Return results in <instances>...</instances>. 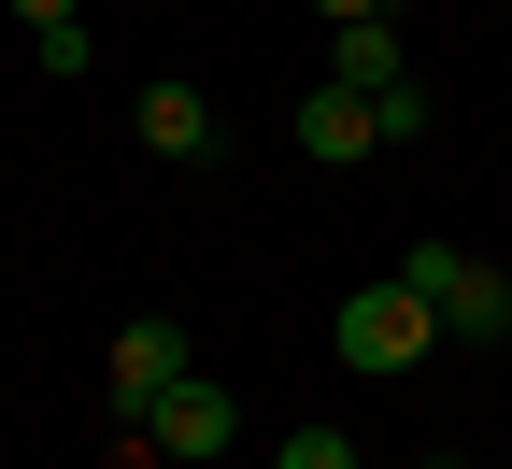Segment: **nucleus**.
Returning a JSON list of instances; mask_svg holds the SVG:
<instances>
[{
	"mask_svg": "<svg viewBox=\"0 0 512 469\" xmlns=\"http://www.w3.org/2000/svg\"><path fill=\"white\" fill-rule=\"evenodd\" d=\"M399 285L427 299L441 342H512V271H498V256H470V242H399Z\"/></svg>",
	"mask_w": 512,
	"mask_h": 469,
	"instance_id": "f257e3e1",
	"label": "nucleus"
},
{
	"mask_svg": "<svg viewBox=\"0 0 512 469\" xmlns=\"http://www.w3.org/2000/svg\"><path fill=\"white\" fill-rule=\"evenodd\" d=\"M328 342H342V370H427V356H441V327H427V299H413L399 271H370V285L328 313Z\"/></svg>",
	"mask_w": 512,
	"mask_h": 469,
	"instance_id": "f03ea898",
	"label": "nucleus"
},
{
	"mask_svg": "<svg viewBox=\"0 0 512 469\" xmlns=\"http://www.w3.org/2000/svg\"><path fill=\"white\" fill-rule=\"evenodd\" d=\"M185 370H200V356H185V327H171V313H128V327H114V356H100V384H114V427H143V413H157Z\"/></svg>",
	"mask_w": 512,
	"mask_h": 469,
	"instance_id": "7ed1b4c3",
	"label": "nucleus"
},
{
	"mask_svg": "<svg viewBox=\"0 0 512 469\" xmlns=\"http://www.w3.org/2000/svg\"><path fill=\"white\" fill-rule=\"evenodd\" d=\"M143 441H157V469H200V455H228V441H242V398H228L214 370H185L157 413H143Z\"/></svg>",
	"mask_w": 512,
	"mask_h": 469,
	"instance_id": "20e7f679",
	"label": "nucleus"
},
{
	"mask_svg": "<svg viewBox=\"0 0 512 469\" xmlns=\"http://www.w3.org/2000/svg\"><path fill=\"white\" fill-rule=\"evenodd\" d=\"M285 128H299V157H313V171H356V157H384V128H370V100H356V86H313Z\"/></svg>",
	"mask_w": 512,
	"mask_h": 469,
	"instance_id": "39448f33",
	"label": "nucleus"
},
{
	"mask_svg": "<svg viewBox=\"0 0 512 469\" xmlns=\"http://www.w3.org/2000/svg\"><path fill=\"white\" fill-rule=\"evenodd\" d=\"M143 157H171V171H185V157H214V100L185 86V72L143 86Z\"/></svg>",
	"mask_w": 512,
	"mask_h": 469,
	"instance_id": "423d86ee",
	"label": "nucleus"
},
{
	"mask_svg": "<svg viewBox=\"0 0 512 469\" xmlns=\"http://www.w3.org/2000/svg\"><path fill=\"white\" fill-rule=\"evenodd\" d=\"M413 57H399V29H328V86H356V100H384Z\"/></svg>",
	"mask_w": 512,
	"mask_h": 469,
	"instance_id": "0eeeda50",
	"label": "nucleus"
},
{
	"mask_svg": "<svg viewBox=\"0 0 512 469\" xmlns=\"http://www.w3.org/2000/svg\"><path fill=\"white\" fill-rule=\"evenodd\" d=\"M271 469H370V455H356L342 427H285V441H271Z\"/></svg>",
	"mask_w": 512,
	"mask_h": 469,
	"instance_id": "6e6552de",
	"label": "nucleus"
},
{
	"mask_svg": "<svg viewBox=\"0 0 512 469\" xmlns=\"http://www.w3.org/2000/svg\"><path fill=\"white\" fill-rule=\"evenodd\" d=\"M328 29H399V0H313Z\"/></svg>",
	"mask_w": 512,
	"mask_h": 469,
	"instance_id": "1a4fd4ad",
	"label": "nucleus"
},
{
	"mask_svg": "<svg viewBox=\"0 0 512 469\" xmlns=\"http://www.w3.org/2000/svg\"><path fill=\"white\" fill-rule=\"evenodd\" d=\"M15 15H29V43H43V29H86V0H15Z\"/></svg>",
	"mask_w": 512,
	"mask_h": 469,
	"instance_id": "9d476101",
	"label": "nucleus"
},
{
	"mask_svg": "<svg viewBox=\"0 0 512 469\" xmlns=\"http://www.w3.org/2000/svg\"><path fill=\"white\" fill-rule=\"evenodd\" d=\"M413 469H470V455H413Z\"/></svg>",
	"mask_w": 512,
	"mask_h": 469,
	"instance_id": "9b49d317",
	"label": "nucleus"
}]
</instances>
